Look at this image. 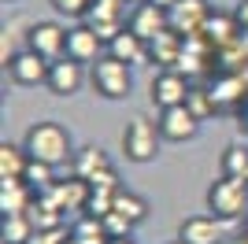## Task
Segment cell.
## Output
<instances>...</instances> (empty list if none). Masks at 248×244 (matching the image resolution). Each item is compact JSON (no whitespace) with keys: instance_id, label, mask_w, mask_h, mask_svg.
Returning a JSON list of instances; mask_svg holds the SVG:
<instances>
[{"instance_id":"1","label":"cell","mask_w":248,"mask_h":244,"mask_svg":"<svg viewBox=\"0 0 248 244\" xmlns=\"http://www.w3.org/2000/svg\"><path fill=\"white\" fill-rule=\"evenodd\" d=\"M22 148L30 152V159L48 163V167H63V163H71L74 152H78L71 130H67L63 122H56V119L33 122L30 130L22 133Z\"/></svg>"},{"instance_id":"2","label":"cell","mask_w":248,"mask_h":244,"mask_svg":"<svg viewBox=\"0 0 248 244\" xmlns=\"http://www.w3.org/2000/svg\"><path fill=\"white\" fill-rule=\"evenodd\" d=\"M89 89L100 100H126L134 92V67L104 52L100 60L89 67Z\"/></svg>"},{"instance_id":"3","label":"cell","mask_w":248,"mask_h":244,"mask_svg":"<svg viewBox=\"0 0 248 244\" xmlns=\"http://www.w3.org/2000/svg\"><path fill=\"white\" fill-rule=\"evenodd\" d=\"M207 211L222 218V222H233L248 211V178H233V174H222L207 185Z\"/></svg>"},{"instance_id":"4","label":"cell","mask_w":248,"mask_h":244,"mask_svg":"<svg viewBox=\"0 0 248 244\" xmlns=\"http://www.w3.org/2000/svg\"><path fill=\"white\" fill-rule=\"evenodd\" d=\"M119 144H123V155H126L130 163L145 167V163H152L155 155H159L163 137H159V126H155V122H148L145 115H137V119H130V122L123 126Z\"/></svg>"},{"instance_id":"5","label":"cell","mask_w":248,"mask_h":244,"mask_svg":"<svg viewBox=\"0 0 248 244\" xmlns=\"http://www.w3.org/2000/svg\"><path fill=\"white\" fill-rule=\"evenodd\" d=\"M189 78L174 67H167V71H155L152 81H148V104H152L155 111H167V107H178V104L189 100Z\"/></svg>"},{"instance_id":"6","label":"cell","mask_w":248,"mask_h":244,"mask_svg":"<svg viewBox=\"0 0 248 244\" xmlns=\"http://www.w3.org/2000/svg\"><path fill=\"white\" fill-rule=\"evenodd\" d=\"M26 48H33L48 63L63 60L67 56V26H60V22H52V19L33 22L30 30H26Z\"/></svg>"},{"instance_id":"7","label":"cell","mask_w":248,"mask_h":244,"mask_svg":"<svg viewBox=\"0 0 248 244\" xmlns=\"http://www.w3.org/2000/svg\"><path fill=\"white\" fill-rule=\"evenodd\" d=\"M155 126H159V137H163L167 144H186L200 133V119L189 111V104H178V107L159 111Z\"/></svg>"},{"instance_id":"8","label":"cell","mask_w":248,"mask_h":244,"mask_svg":"<svg viewBox=\"0 0 248 244\" xmlns=\"http://www.w3.org/2000/svg\"><path fill=\"white\" fill-rule=\"evenodd\" d=\"M48 67L52 63L45 60V56H37L33 48H22V52H15L8 60V78L15 81V85H22V89H33V85H45L48 81Z\"/></svg>"},{"instance_id":"9","label":"cell","mask_w":248,"mask_h":244,"mask_svg":"<svg viewBox=\"0 0 248 244\" xmlns=\"http://www.w3.org/2000/svg\"><path fill=\"white\" fill-rule=\"evenodd\" d=\"M89 81V71H85L82 63L74 60H56L48 67V81H45V89L52 92V96H60V100H67V96H74V92H82V85Z\"/></svg>"},{"instance_id":"10","label":"cell","mask_w":248,"mask_h":244,"mask_svg":"<svg viewBox=\"0 0 248 244\" xmlns=\"http://www.w3.org/2000/svg\"><path fill=\"white\" fill-rule=\"evenodd\" d=\"M104 48H108V45L100 41V33H96L89 22H78V26L67 30V60L82 63V67H93L104 56Z\"/></svg>"},{"instance_id":"11","label":"cell","mask_w":248,"mask_h":244,"mask_svg":"<svg viewBox=\"0 0 248 244\" xmlns=\"http://www.w3.org/2000/svg\"><path fill=\"white\" fill-rule=\"evenodd\" d=\"M167 19H170V30L174 33L197 37V33H204L207 19H211V8H207L204 0H178L174 8L167 11Z\"/></svg>"},{"instance_id":"12","label":"cell","mask_w":248,"mask_h":244,"mask_svg":"<svg viewBox=\"0 0 248 244\" xmlns=\"http://www.w3.org/2000/svg\"><path fill=\"white\" fill-rule=\"evenodd\" d=\"M178 241L182 244H222L226 241V222L215 214H193L178 226Z\"/></svg>"},{"instance_id":"13","label":"cell","mask_w":248,"mask_h":244,"mask_svg":"<svg viewBox=\"0 0 248 244\" xmlns=\"http://www.w3.org/2000/svg\"><path fill=\"white\" fill-rule=\"evenodd\" d=\"M126 26H130L141 41H155L163 30H170V19H167V8H159V4L145 0V4H137V8L130 11Z\"/></svg>"},{"instance_id":"14","label":"cell","mask_w":248,"mask_h":244,"mask_svg":"<svg viewBox=\"0 0 248 244\" xmlns=\"http://www.w3.org/2000/svg\"><path fill=\"white\" fill-rule=\"evenodd\" d=\"M33 207V189L22 178L0 182V214H30Z\"/></svg>"},{"instance_id":"15","label":"cell","mask_w":248,"mask_h":244,"mask_svg":"<svg viewBox=\"0 0 248 244\" xmlns=\"http://www.w3.org/2000/svg\"><path fill=\"white\" fill-rule=\"evenodd\" d=\"M111 167V159H108V152H104L100 144H85V148H78L71 159V170L74 178H82V182H93L100 170H108Z\"/></svg>"},{"instance_id":"16","label":"cell","mask_w":248,"mask_h":244,"mask_svg":"<svg viewBox=\"0 0 248 244\" xmlns=\"http://www.w3.org/2000/svg\"><path fill=\"white\" fill-rule=\"evenodd\" d=\"M182 33L174 30H163L155 41H148V60L159 63V71H167V67H174V63H182Z\"/></svg>"},{"instance_id":"17","label":"cell","mask_w":248,"mask_h":244,"mask_svg":"<svg viewBox=\"0 0 248 244\" xmlns=\"http://www.w3.org/2000/svg\"><path fill=\"white\" fill-rule=\"evenodd\" d=\"M108 56H115V60H123V63H130V67H137V63H145L148 60V41H141L130 26H126L119 37L108 45Z\"/></svg>"},{"instance_id":"18","label":"cell","mask_w":248,"mask_h":244,"mask_svg":"<svg viewBox=\"0 0 248 244\" xmlns=\"http://www.w3.org/2000/svg\"><path fill=\"white\" fill-rule=\"evenodd\" d=\"M30 167V152L22 144H11L4 141L0 144V182H11V178H22Z\"/></svg>"},{"instance_id":"19","label":"cell","mask_w":248,"mask_h":244,"mask_svg":"<svg viewBox=\"0 0 248 244\" xmlns=\"http://www.w3.org/2000/svg\"><path fill=\"white\" fill-rule=\"evenodd\" d=\"M111 211H119L130 226H141L148 218V200H145V196H137V193H130V189H119Z\"/></svg>"},{"instance_id":"20","label":"cell","mask_w":248,"mask_h":244,"mask_svg":"<svg viewBox=\"0 0 248 244\" xmlns=\"http://www.w3.org/2000/svg\"><path fill=\"white\" fill-rule=\"evenodd\" d=\"M207 41L215 45V48H226V45H233V37L241 33V26H237V19L233 15H215L211 11V19H207Z\"/></svg>"},{"instance_id":"21","label":"cell","mask_w":248,"mask_h":244,"mask_svg":"<svg viewBox=\"0 0 248 244\" xmlns=\"http://www.w3.org/2000/svg\"><path fill=\"white\" fill-rule=\"evenodd\" d=\"M30 237H33L30 214H4V222H0V241L4 244H30Z\"/></svg>"},{"instance_id":"22","label":"cell","mask_w":248,"mask_h":244,"mask_svg":"<svg viewBox=\"0 0 248 244\" xmlns=\"http://www.w3.org/2000/svg\"><path fill=\"white\" fill-rule=\"evenodd\" d=\"M71 244H111V237H108L100 218L85 214L78 226H71Z\"/></svg>"},{"instance_id":"23","label":"cell","mask_w":248,"mask_h":244,"mask_svg":"<svg viewBox=\"0 0 248 244\" xmlns=\"http://www.w3.org/2000/svg\"><path fill=\"white\" fill-rule=\"evenodd\" d=\"M22 182L30 185V189H37V193H45V189H52V185H56V167L30 159V167H26V174H22Z\"/></svg>"},{"instance_id":"24","label":"cell","mask_w":248,"mask_h":244,"mask_svg":"<svg viewBox=\"0 0 248 244\" xmlns=\"http://www.w3.org/2000/svg\"><path fill=\"white\" fill-rule=\"evenodd\" d=\"M126 4L130 0H96L89 22H126Z\"/></svg>"},{"instance_id":"25","label":"cell","mask_w":248,"mask_h":244,"mask_svg":"<svg viewBox=\"0 0 248 244\" xmlns=\"http://www.w3.org/2000/svg\"><path fill=\"white\" fill-rule=\"evenodd\" d=\"M48 4L60 19H89L96 0H48Z\"/></svg>"},{"instance_id":"26","label":"cell","mask_w":248,"mask_h":244,"mask_svg":"<svg viewBox=\"0 0 248 244\" xmlns=\"http://www.w3.org/2000/svg\"><path fill=\"white\" fill-rule=\"evenodd\" d=\"M186 104H189V111L197 115L200 122H204L211 111H218V104H215V92H207V89H189V100H186Z\"/></svg>"},{"instance_id":"27","label":"cell","mask_w":248,"mask_h":244,"mask_svg":"<svg viewBox=\"0 0 248 244\" xmlns=\"http://www.w3.org/2000/svg\"><path fill=\"white\" fill-rule=\"evenodd\" d=\"M30 244H71V229H67V226H52V229H33Z\"/></svg>"},{"instance_id":"28","label":"cell","mask_w":248,"mask_h":244,"mask_svg":"<svg viewBox=\"0 0 248 244\" xmlns=\"http://www.w3.org/2000/svg\"><path fill=\"white\" fill-rule=\"evenodd\" d=\"M222 174L245 178V174H248V155L241 159V148H226V155H222Z\"/></svg>"},{"instance_id":"29","label":"cell","mask_w":248,"mask_h":244,"mask_svg":"<svg viewBox=\"0 0 248 244\" xmlns=\"http://www.w3.org/2000/svg\"><path fill=\"white\" fill-rule=\"evenodd\" d=\"M89 189H93V193H119V189H123V185H119V174H115V167H108V170H100L93 178V182H89Z\"/></svg>"},{"instance_id":"30","label":"cell","mask_w":248,"mask_h":244,"mask_svg":"<svg viewBox=\"0 0 248 244\" xmlns=\"http://www.w3.org/2000/svg\"><path fill=\"white\" fill-rule=\"evenodd\" d=\"M233 19H237V26H241V33L248 30V0H241V8L233 11Z\"/></svg>"},{"instance_id":"31","label":"cell","mask_w":248,"mask_h":244,"mask_svg":"<svg viewBox=\"0 0 248 244\" xmlns=\"http://www.w3.org/2000/svg\"><path fill=\"white\" fill-rule=\"evenodd\" d=\"M152 4H159V8H167V11H170V8L178 4V0H152Z\"/></svg>"},{"instance_id":"32","label":"cell","mask_w":248,"mask_h":244,"mask_svg":"<svg viewBox=\"0 0 248 244\" xmlns=\"http://www.w3.org/2000/svg\"><path fill=\"white\" fill-rule=\"evenodd\" d=\"M111 244H134V241H130V237H126V241H111Z\"/></svg>"},{"instance_id":"33","label":"cell","mask_w":248,"mask_h":244,"mask_svg":"<svg viewBox=\"0 0 248 244\" xmlns=\"http://www.w3.org/2000/svg\"><path fill=\"white\" fill-rule=\"evenodd\" d=\"M130 4H145V0H130Z\"/></svg>"},{"instance_id":"34","label":"cell","mask_w":248,"mask_h":244,"mask_svg":"<svg viewBox=\"0 0 248 244\" xmlns=\"http://www.w3.org/2000/svg\"><path fill=\"white\" fill-rule=\"evenodd\" d=\"M4 4H15V0H4Z\"/></svg>"},{"instance_id":"35","label":"cell","mask_w":248,"mask_h":244,"mask_svg":"<svg viewBox=\"0 0 248 244\" xmlns=\"http://www.w3.org/2000/svg\"><path fill=\"white\" fill-rule=\"evenodd\" d=\"M245 115H248V107H245Z\"/></svg>"},{"instance_id":"36","label":"cell","mask_w":248,"mask_h":244,"mask_svg":"<svg viewBox=\"0 0 248 244\" xmlns=\"http://www.w3.org/2000/svg\"><path fill=\"white\" fill-rule=\"evenodd\" d=\"M174 244H182V241H174Z\"/></svg>"}]
</instances>
